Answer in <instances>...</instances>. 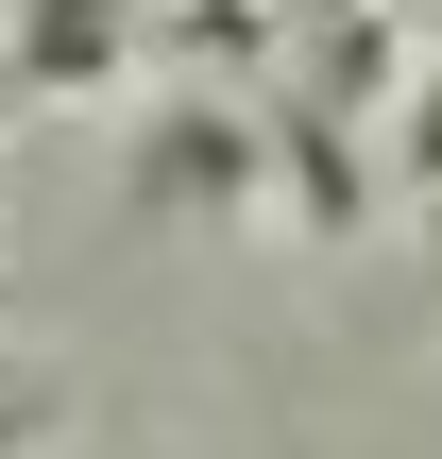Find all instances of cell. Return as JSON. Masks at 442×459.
<instances>
[{
    "mask_svg": "<svg viewBox=\"0 0 442 459\" xmlns=\"http://www.w3.org/2000/svg\"><path fill=\"white\" fill-rule=\"evenodd\" d=\"M409 204H442V68L409 85Z\"/></svg>",
    "mask_w": 442,
    "mask_h": 459,
    "instance_id": "3957f363",
    "label": "cell"
},
{
    "mask_svg": "<svg viewBox=\"0 0 442 459\" xmlns=\"http://www.w3.org/2000/svg\"><path fill=\"white\" fill-rule=\"evenodd\" d=\"M238 170H256V136H238V119H153V187H170V204H221Z\"/></svg>",
    "mask_w": 442,
    "mask_h": 459,
    "instance_id": "7a4b0ae2",
    "label": "cell"
},
{
    "mask_svg": "<svg viewBox=\"0 0 442 459\" xmlns=\"http://www.w3.org/2000/svg\"><path fill=\"white\" fill-rule=\"evenodd\" d=\"M136 68V0H17V85L68 102V85H119Z\"/></svg>",
    "mask_w": 442,
    "mask_h": 459,
    "instance_id": "6da1fadb",
    "label": "cell"
},
{
    "mask_svg": "<svg viewBox=\"0 0 442 459\" xmlns=\"http://www.w3.org/2000/svg\"><path fill=\"white\" fill-rule=\"evenodd\" d=\"M34 426H51V375H34V358H0V459L34 443Z\"/></svg>",
    "mask_w": 442,
    "mask_h": 459,
    "instance_id": "277c9868",
    "label": "cell"
},
{
    "mask_svg": "<svg viewBox=\"0 0 442 459\" xmlns=\"http://www.w3.org/2000/svg\"><path fill=\"white\" fill-rule=\"evenodd\" d=\"M426 273H442V204H426Z\"/></svg>",
    "mask_w": 442,
    "mask_h": 459,
    "instance_id": "5b68a950",
    "label": "cell"
}]
</instances>
